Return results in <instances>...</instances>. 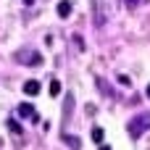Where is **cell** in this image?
I'll list each match as a JSON object with an SVG mask.
<instances>
[{
	"label": "cell",
	"mask_w": 150,
	"mask_h": 150,
	"mask_svg": "<svg viewBox=\"0 0 150 150\" xmlns=\"http://www.w3.org/2000/svg\"><path fill=\"white\" fill-rule=\"evenodd\" d=\"M150 129V111L145 113H137L134 119H129V124H127V132H129V137L132 140H140L142 137V132H148Z\"/></svg>",
	"instance_id": "1"
},
{
	"label": "cell",
	"mask_w": 150,
	"mask_h": 150,
	"mask_svg": "<svg viewBox=\"0 0 150 150\" xmlns=\"http://www.w3.org/2000/svg\"><path fill=\"white\" fill-rule=\"evenodd\" d=\"M16 61H21L24 66H40L42 63V53H37V50H18Z\"/></svg>",
	"instance_id": "2"
},
{
	"label": "cell",
	"mask_w": 150,
	"mask_h": 150,
	"mask_svg": "<svg viewBox=\"0 0 150 150\" xmlns=\"http://www.w3.org/2000/svg\"><path fill=\"white\" fill-rule=\"evenodd\" d=\"M18 116L21 119H29V121H40V116L34 113V105H29V103H21L18 105Z\"/></svg>",
	"instance_id": "3"
},
{
	"label": "cell",
	"mask_w": 150,
	"mask_h": 150,
	"mask_svg": "<svg viewBox=\"0 0 150 150\" xmlns=\"http://www.w3.org/2000/svg\"><path fill=\"white\" fill-rule=\"evenodd\" d=\"M55 13H58L61 18H69V16H71V3H69V0H61V3L55 5Z\"/></svg>",
	"instance_id": "4"
},
{
	"label": "cell",
	"mask_w": 150,
	"mask_h": 150,
	"mask_svg": "<svg viewBox=\"0 0 150 150\" xmlns=\"http://www.w3.org/2000/svg\"><path fill=\"white\" fill-rule=\"evenodd\" d=\"M24 92H26V95H37V92H40V82H37V79L24 82Z\"/></svg>",
	"instance_id": "5"
},
{
	"label": "cell",
	"mask_w": 150,
	"mask_h": 150,
	"mask_svg": "<svg viewBox=\"0 0 150 150\" xmlns=\"http://www.w3.org/2000/svg\"><path fill=\"white\" fill-rule=\"evenodd\" d=\"M71 111H74V95L66 92V111H63V119H66V121L71 119Z\"/></svg>",
	"instance_id": "6"
},
{
	"label": "cell",
	"mask_w": 150,
	"mask_h": 150,
	"mask_svg": "<svg viewBox=\"0 0 150 150\" xmlns=\"http://www.w3.org/2000/svg\"><path fill=\"white\" fill-rule=\"evenodd\" d=\"M63 142H66L71 150H79V145H82V142H79V137H71V134H63Z\"/></svg>",
	"instance_id": "7"
},
{
	"label": "cell",
	"mask_w": 150,
	"mask_h": 150,
	"mask_svg": "<svg viewBox=\"0 0 150 150\" xmlns=\"http://www.w3.org/2000/svg\"><path fill=\"white\" fill-rule=\"evenodd\" d=\"M50 95H53V98H58V95H61V82H58V79H53V82H50Z\"/></svg>",
	"instance_id": "8"
},
{
	"label": "cell",
	"mask_w": 150,
	"mask_h": 150,
	"mask_svg": "<svg viewBox=\"0 0 150 150\" xmlns=\"http://www.w3.org/2000/svg\"><path fill=\"white\" fill-rule=\"evenodd\" d=\"M92 140H95L98 145L103 142V127H95V129H92Z\"/></svg>",
	"instance_id": "9"
},
{
	"label": "cell",
	"mask_w": 150,
	"mask_h": 150,
	"mask_svg": "<svg viewBox=\"0 0 150 150\" xmlns=\"http://www.w3.org/2000/svg\"><path fill=\"white\" fill-rule=\"evenodd\" d=\"M8 129H11V132H13V134H21V132H24V129H21V127H18V121H13V119H11V121H8Z\"/></svg>",
	"instance_id": "10"
},
{
	"label": "cell",
	"mask_w": 150,
	"mask_h": 150,
	"mask_svg": "<svg viewBox=\"0 0 150 150\" xmlns=\"http://www.w3.org/2000/svg\"><path fill=\"white\" fill-rule=\"evenodd\" d=\"M98 87H100V92H103V95H113V92H111V87H108L103 79H98Z\"/></svg>",
	"instance_id": "11"
},
{
	"label": "cell",
	"mask_w": 150,
	"mask_h": 150,
	"mask_svg": "<svg viewBox=\"0 0 150 150\" xmlns=\"http://www.w3.org/2000/svg\"><path fill=\"white\" fill-rule=\"evenodd\" d=\"M116 79H119V84H127V87H129V84H132V79H129V76H127V74H119V76H116Z\"/></svg>",
	"instance_id": "12"
},
{
	"label": "cell",
	"mask_w": 150,
	"mask_h": 150,
	"mask_svg": "<svg viewBox=\"0 0 150 150\" xmlns=\"http://www.w3.org/2000/svg\"><path fill=\"white\" fill-rule=\"evenodd\" d=\"M74 42L79 45V50H84V40H82V34H74Z\"/></svg>",
	"instance_id": "13"
},
{
	"label": "cell",
	"mask_w": 150,
	"mask_h": 150,
	"mask_svg": "<svg viewBox=\"0 0 150 150\" xmlns=\"http://www.w3.org/2000/svg\"><path fill=\"white\" fill-rule=\"evenodd\" d=\"M124 3H127V5H129V8H134V5H140V3H142V0H124Z\"/></svg>",
	"instance_id": "14"
},
{
	"label": "cell",
	"mask_w": 150,
	"mask_h": 150,
	"mask_svg": "<svg viewBox=\"0 0 150 150\" xmlns=\"http://www.w3.org/2000/svg\"><path fill=\"white\" fill-rule=\"evenodd\" d=\"M24 3H26V5H32V3H34V0H24Z\"/></svg>",
	"instance_id": "15"
},
{
	"label": "cell",
	"mask_w": 150,
	"mask_h": 150,
	"mask_svg": "<svg viewBox=\"0 0 150 150\" xmlns=\"http://www.w3.org/2000/svg\"><path fill=\"white\" fill-rule=\"evenodd\" d=\"M145 92H148V98H150V84H148V90H145Z\"/></svg>",
	"instance_id": "16"
},
{
	"label": "cell",
	"mask_w": 150,
	"mask_h": 150,
	"mask_svg": "<svg viewBox=\"0 0 150 150\" xmlns=\"http://www.w3.org/2000/svg\"><path fill=\"white\" fill-rule=\"evenodd\" d=\"M100 150H111V148H100Z\"/></svg>",
	"instance_id": "17"
}]
</instances>
